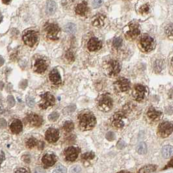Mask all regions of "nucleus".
<instances>
[{
  "instance_id": "obj_1",
  "label": "nucleus",
  "mask_w": 173,
  "mask_h": 173,
  "mask_svg": "<svg viewBox=\"0 0 173 173\" xmlns=\"http://www.w3.org/2000/svg\"><path fill=\"white\" fill-rule=\"evenodd\" d=\"M80 126L83 130H89L96 124V118L90 111H84L78 117Z\"/></svg>"
},
{
  "instance_id": "obj_2",
  "label": "nucleus",
  "mask_w": 173,
  "mask_h": 173,
  "mask_svg": "<svg viewBox=\"0 0 173 173\" xmlns=\"http://www.w3.org/2000/svg\"><path fill=\"white\" fill-rule=\"evenodd\" d=\"M113 100L109 94H104L100 96L98 101V107L103 112H108L113 108Z\"/></svg>"
},
{
  "instance_id": "obj_3",
  "label": "nucleus",
  "mask_w": 173,
  "mask_h": 173,
  "mask_svg": "<svg viewBox=\"0 0 173 173\" xmlns=\"http://www.w3.org/2000/svg\"><path fill=\"white\" fill-rule=\"evenodd\" d=\"M173 131V124L168 121L162 122L158 128V134L160 137L166 138L172 134Z\"/></svg>"
},
{
  "instance_id": "obj_4",
  "label": "nucleus",
  "mask_w": 173,
  "mask_h": 173,
  "mask_svg": "<svg viewBox=\"0 0 173 173\" xmlns=\"http://www.w3.org/2000/svg\"><path fill=\"white\" fill-rule=\"evenodd\" d=\"M38 33L33 30H28L25 32L23 36L24 43L29 47H33L38 40Z\"/></svg>"
},
{
  "instance_id": "obj_5",
  "label": "nucleus",
  "mask_w": 173,
  "mask_h": 173,
  "mask_svg": "<svg viewBox=\"0 0 173 173\" xmlns=\"http://www.w3.org/2000/svg\"><path fill=\"white\" fill-rule=\"evenodd\" d=\"M44 29H45L47 37L49 39L52 40L57 39V34L59 33V31H60V28L57 25L55 24L47 23L45 24Z\"/></svg>"
},
{
  "instance_id": "obj_6",
  "label": "nucleus",
  "mask_w": 173,
  "mask_h": 173,
  "mask_svg": "<svg viewBox=\"0 0 173 173\" xmlns=\"http://www.w3.org/2000/svg\"><path fill=\"white\" fill-rule=\"evenodd\" d=\"M140 44L144 51L147 52L152 51L155 46L154 39L147 34H144L140 40Z\"/></svg>"
},
{
  "instance_id": "obj_7",
  "label": "nucleus",
  "mask_w": 173,
  "mask_h": 173,
  "mask_svg": "<svg viewBox=\"0 0 173 173\" xmlns=\"http://www.w3.org/2000/svg\"><path fill=\"white\" fill-rule=\"evenodd\" d=\"M146 88L143 85H135L133 90L134 98L137 102L143 101L146 96Z\"/></svg>"
},
{
  "instance_id": "obj_8",
  "label": "nucleus",
  "mask_w": 173,
  "mask_h": 173,
  "mask_svg": "<svg viewBox=\"0 0 173 173\" xmlns=\"http://www.w3.org/2000/svg\"><path fill=\"white\" fill-rule=\"evenodd\" d=\"M42 98V102L39 104L40 108L43 109H47L50 106H52L55 103V99L52 94L50 93H46L40 95Z\"/></svg>"
},
{
  "instance_id": "obj_9",
  "label": "nucleus",
  "mask_w": 173,
  "mask_h": 173,
  "mask_svg": "<svg viewBox=\"0 0 173 173\" xmlns=\"http://www.w3.org/2000/svg\"><path fill=\"white\" fill-rule=\"evenodd\" d=\"M114 86L115 89L120 92H126L130 89V82L124 78H121L115 81Z\"/></svg>"
},
{
  "instance_id": "obj_10",
  "label": "nucleus",
  "mask_w": 173,
  "mask_h": 173,
  "mask_svg": "<svg viewBox=\"0 0 173 173\" xmlns=\"http://www.w3.org/2000/svg\"><path fill=\"white\" fill-rule=\"evenodd\" d=\"M146 116L150 121L156 122L161 119L163 116V113L162 111L155 109L154 107H150L147 110Z\"/></svg>"
},
{
  "instance_id": "obj_11",
  "label": "nucleus",
  "mask_w": 173,
  "mask_h": 173,
  "mask_svg": "<svg viewBox=\"0 0 173 173\" xmlns=\"http://www.w3.org/2000/svg\"><path fill=\"white\" fill-rule=\"evenodd\" d=\"M25 121H26L25 122H26V123L30 126L39 127L42 124L43 119L40 116L32 113V114L28 115L25 118Z\"/></svg>"
},
{
  "instance_id": "obj_12",
  "label": "nucleus",
  "mask_w": 173,
  "mask_h": 173,
  "mask_svg": "<svg viewBox=\"0 0 173 173\" xmlns=\"http://www.w3.org/2000/svg\"><path fill=\"white\" fill-rule=\"evenodd\" d=\"M126 116V114L123 111H118L113 115L112 119V124L113 126L116 128H121L124 126V122L123 121V118Z\"/></svg>"
},
{
  "instance_id": "obj_13",
  "label": "nucleus",
  "mask_w": 173,
  "mask_h": 173,
  "mask_svg": "<svg viewBox=\"0 0 173 173\" xmlns=\"http://www.w3.org/2000/svg\"><path fill=\"white\" fill-rule=\"evenodd\" d=\"M108 73L110 76L117 75L121 71V65L117 61H111L108 65Z\"/></svg>"
},
{
  "instance_id": "obj_14",
  "label": "nucleus",
  "mask_w": 173,
  "mask_h": 173,
  "mask_svg": "<svg viewBox=\"0 0 173 173\" xmlns=\"http://www.w3.org/2000/svg\"><path fill=\"white\" fill-rule=\"evenodd\" d=\"M45 136L46 139L48 141L49 143H55L59 139V130L53 128H50L46 131Z\"/></svg>"
},
{
  "instance_id": "obj_15",
  "label": "nucleus",
  "mask_w": 173,
  "mask_h": 173,
  "mask_svg": "<svg viewBox=\"0 0 173 173\" xmlns=\"http://www.w3.org/2000/svg\"><path fill=\"white\" fill-rule=\"evenodd\" d=\"M79 153V150L77 148L74 146L68 147L67 149H66L65 152V155L68 161L73 162L76 159Z\"/></svg>"
},
{
  "instance_id": "obj_16",
  "label": "nucleus",
  "mask_w": 173,
  "mask_h": 173,
  "mask_svg": "<svg viewBox=\"0 0 173 173\" xmlns=\"http://www.w3.org/2000/svg\"><path fill=\"white\" fill-rule=\"evenodd\" d=\"M102 47V42L96 38H92L89 40L87 44L88 50L90 52H94L98 50Z\"/></svg>"
},
{
  "instance_id": "obj_17",
  "label": "nucleus",
  "mask_w": 173,
  "mask_h": 173,
  "mask_svg": "<svg viewBox=\"0 0 173 173\" xmlns=\"http://www.w3.org/2000/svg\"><path fill=\"white\" fill-rule=\"evenodd\" d=\"M130 30L126 33L127 35L131 38L134 39L140 34V30L139 29V25L136 22H132L130 24Z\"/></svg>"
},
{
  "instance_id": "obj_18",
  "label": "nucleus",
  "mask_w": 173,
  "mask_h": 173,
  "mask_svg": "<svg viewBox=\"0 0 173 173\" xmlns=\"http://www.w3.org/2000/svg\"><path fill=\"white\" fill-rule=\"evenodd\" d=\"M49 78L50 80L55 84H59L61 82V75L56 68L53 69L51 72H50L49 75Z\"/></svg>"
},
{
  "instance_id": "obj_19",
  "label": "nucleus",
  "mask_w": 173,
  "mask_h": 173,
  "mask_svg": "<svg viewBox=\"0 0 173 173\" xmlns=\"http://www.w3.org/2000/svg\"><path fill=\"white\" fill-rule=\"evenodd\" d=\"M10 129L13 134H19L22 131V124L20 121L16 119L13 121L10 126Z\"/></svg>"
},
{
  "instance_id": "obj_20",
  "label": "nucleus",
  "mask_w": 173,
  "mask_h": 173,
  "mask_svg": "<svg viewBox=\"0 0 173 173\" xmlns=\"http://www.w3.org/2000/svg\"><path fill=\"white\" fill-rule=\"evenodd\" d=\"M47 68L46 62L42 59H39L35 62L34 64V70L38 73H43L45 72Z\"/></svg>"
},
{
  "instance_id": "obj_21",
  "label": "nucleus",
  "mask_w": 173,
  "mask_h": 173,
  "mask_svg": "<svg viewBox=\"0 0 173 173\" xmlns=\"http://www.w3.org/2000/svg\"><path fill=\"white\" fill-rule=\"evenodd\" d=\"M42 163L46 167H50L55 164L56 162V157L53 154H46L43 156Z\"/></svg>"
},
{
  "instance_id": "obj_22",
  "label": "nucleus",
  "mask_w": 173,
  "mask_h": 173,
  "mask_svg": "<svg viewBox=\"0 0 173 173\" xmlns=\"http://www.w3.org/2000/svg\"><path fill=\"white\" fill-rule=\"evenodd\" d=\"M87 11V5L86 2H83L78 4L75 7V12L81 16H85Z\"/></svg>"
},
{
  "instance_id": "obj_23",
  "label": "nucleus",
  "mask_w": 173,
  "mask_h": 173,
  "mask_svg": "<svg viewBox=\"0 0 173 173\" xmlns=\"http://www.w3.org/2000/svg\"><path fill=\"white\" fill-rule=\"evenodd\" d=\"M57 10V4L54 1H48L46 4V12L49 15L55 14Z\"/></svg>"
},
{
  "instance_id": "obj_24",
  "label": "nucleus",
  "mask_w": 173,
  "mask_h": 173,
  "mask_svg": "<svg viewBox=\"0 0 173 173\" xmlns=\"http://www.w3.org/2000/svg\"><path fill=\"white\" fill-rule=\"evenodd\" d=\"M92 24L95 27H102L104 24V17L102 14L97 15L93 19Z\"/></svg>"
},
{
  "instance_id": "obj_25",
  "label": "nucleus",
  "mask_w": 173,
  "mask_h": 173,
  "mask_svg": "<svg viewBox=\"0 0 173 173\" xmlns=\"http://www.w3.org/2000/svg\"><path fill=\"white\" fill-rule=\"evenodd\" d=\"M162 154L165 158H170L173 154V146L171 145H166L163 148Z\"/></svg>"
},
{
  "instance_id": "obj_26",
  "label": "nucleus",
  "mask_w": 173,
  "mask_h": 173,
  "mask_svg": "<svg viewBox=\"0 0 173 173\" xmlns=\"http://www.w3.org/2000/svg\"><path fill=\"white\" fill-rule=\"evenodd\" d=\"M157 169V166L154 165H148L143 167L138 172V173H152Z\"/></svg>"
},
{
  "instance_id": "obj_27",
  "label": "nucleus",
  "mask_w": 173,
  "mask_h": 173,
  "mask_svg": "<svg viewBox=\"0 0 173 173\" xmlns=\"http://www.w3.org/2000/svg\"><path fill=\"white\" fill-rule=\"evenodd\" d=\"M76 26L74 24L68 23L64 27V31L69 34H74L76 31Z\"/></svg>"
},
{
  "instance_id": "obj_28",
  "label": "nucleus",
  "mask_w": 173,
  "mask_h": 173,
  "mask_svg": "<svg viewBox=\"0 0 173 173\" xmlns=\"http://www.w3.org/2000/svg\"><path fill=\"white\" fill-rule=\"evenodd\" d=\"M137 151L139 154H142V155L145 154L147 152V146L145 144V143L144 142L141 143L137 146Z\"/></svg>"
},
{
  "instance_id": "obj_29",
  "label": "nucleus",
  "mask_w": 173,
  "mask_h": 173,
  "mask_svg": "<svg viewBox=\"0 0 173 173\" xmlns=\"http://www.w3.org/2000/svg\"><path fill=\"white\" fill-rule=\"evenodd\" d=\"M74 128V124L71 121H67L65 122V124L63 125V129L67 132H70Z\"/></svg>"
},
{
  "instance_id": "obj_30",
  "label": "nucleus",
  "mask_w": 173,
  "mask_h": 173,
  "mask_svg": "<svg viewBox=\"0 0 173 173\" xmlns=\"http://www.w3.org/2000/svg\"><path fill=\"white\" fill-rule=\"evenodd\" d=\"M165 33L170 39H173V25H169L167 26Z\"/></svg>"
},
{
  "instance_id": "obj_31",
  "label": "nucleus",
  "mask_w": 173,
  "mask_h": 173,
  "mask_svg": "<svg viewBox=\"0 0 173 173\" xmlns=\"http://www.w3.org/2000/svg\"><path fill=\"white\" fill-rule=\"evenodd\" d=\"M163 62L162 60H157L154 63V69L156 72H160L163 69Z\"/></svg>"
},
{
  "instance_id": "obj_32",
  "label": "nucleus",
  "mask_w": 173,
  "mask_h": 173,
  "mask_svg": "<svg viewBox=\"0 0 173 173\" xmlns=\"http://www.w3.org/2000/svg\"><path fill=\"white\" fill-rule=\"evenodd\" d=\"M37 144V140L33 137H31L30 139H28L26 142V146L29 149H31V148H33Z\"/></svg>"
},
{
  "instance_id": "obj_33",
  "label": "nucleus",
  "mask_w": 173,
  "mask_h": 173,
  "mask_svg": "<svg viewBox=\"0 0 173 173\" xmlns=\"http://www.w3.org/2000/svg\"><path fill=\"white\" fill-rule=\"evenodd\" d=\"M53 173H67V169L63 165L59 164L53 170Z\"/></svg>"
},
{
  "instance_id": "obj_34",
  "label": "nucleus",
  "mask_w": 173,
  "mask_h": 173,
  "mask_svg": "<svg viewBox=\"0 0 173 173\" xmlns=\"http://www.w3.org/2000/svg\"><path fill=\"white\" fill-rule=\"evenodd\" d=\"M122 39L121 37H117L114 39L113 42V46L115 48H118L122 46Z\"/></svg>"
},
{
  "instance_id": "obj_35",
  "label": "nucleus",
  "mask_w": 173,
  "mask_h": 173,
  "mask_svg": "<svg viewBox=\"0 0 173 173\" xmlns=\"http://www.w3.org/2000/svg\"><path fill=\"white\" fill-rule=\"evenodd\" d=\"M94 156H95V154H94V152H89L83 154L82 155V158L85 160H90L93 159L94 158Z\"/></svg>"
},
{
  "instance_id": "obj_36",
  "label": "nucleus",
  "mask_w": 173,
  "mask_h": 173,
  "mask_svg": "<svg viewBox=\"0 0 173 173\" xmlns=\"http://www.w3.org/2000/svg\"><path fill=\"white\" fill-rule=\"evenodd\" d=\"M59 117V114L57 112H53L52 114H50L48 117V119L50 121L55 122L56 121Z\"/></svg>"
},
{
  "instance_id": "obj_37",
  "label": "nucleus",
  "mask_w": 173,
  "mask_h": 173,
  "mask_svg": "<svg viewBox=\"0 0 173 173\" xmlns=\"http://www.w3.org/2000/svg\"><path fill=\"white\" fill-rule=\"evenodd\" d=\"M115 137H116L115 134L113 131H109L108 133H107L106 136V139L109 141H114L115 139Z\"/></svg>"
},
{
  "instance_id": "obj_38",
  "label": "nucleus",
  "mask_w": 173,
  "mask_h": 173,
  "mask_svg": "<svg viewBox=\"0 0 173 173\" xmlns=\"http://www.w3.org/2000/svg\"><path fill=\"white\" fill-rule=\"evenodd\" d=\"M81 171L80 166L74 165L72 166L70 169V173H80Z\"/></svg>"
},
{
  "instance_id": "obj_39",
  "label": "nucleus",
  "mask_w": 173,
  "mask_h": 173,
  "mask_svg": "<svg viewBox=\"0 0 173 173\" xmlns=\"http://www.w3.org/2000/svg\"><path fill=\"white\" fill-rule=\"evenodd\" d=\"M75 105H70L68 107H67L65 109H64L63 110V112L65 113H71V112H73L74 110L75 109Z\"/></svg>"
},
{
  "instance_id": "obj_40",
  "label": "nucleus",
  "mask_w": 173,
  "mask_h": 173,
  "mask_svg": "<svg viewBox=\"0 0 173 173\" xmlns=\"http://www.w3.org/2000/svg\"><path fill=\"white\" fill-rule=\"evenodd\" d=\"M149 11V7L147 5H143L142 7H141L140 8V9H139L140 13L142 14H146Z\"/></svg>"
},
{
  "instance_id": "obj_41",
  "label": "nucleus",
  "mask_w": 173,
  "mask_h": 173,
  "mask_svg": "<svg viewBox=\"0 0 173 173\" xmlns=\"http://www.w3.org/2000/svg\"><path fill=\"white\" fill-rule=\"evenodd\" d=\"M26 102L27 106H29V107H33L35 104V102H34V100L31 96H28L26 100Z\"/></svg>"
},
{
  "instance_id": "obj_42",
  "label": "nucleus",
  "mask_w": 173,
  "mask_h": 173,
  "mask_svg": "<svg viewBox=\"0 0 173 173\" xmlns=\"http://www.w3.org/2000/svg\"><path fill=\"white\" fill-rule=\"evenodd\" d=\"M7 102L9 106L13 107L15 104V100H14V97L12 95H9L7 98Z\"/></svg>"
},
{
  "instance_id": "obj_43",
  "label": "nucleus",
  "mask_w": 173,
  "mask_h": 173,
  "mask_svg": "<svg viewBox=\"0 0 173 173\" xmlns=\"http://www.w3.org/2000/svg\"><path fill=\"white\" fill-rule=\"evenodd\" d=\"M66 59H67L68 61H70V62L73 61L74 60V57L73 55V53L70 51H68L67 53V54H66Z\"/></svg>"
},
{
  "instance_id": "obj_44",
  "label": "nucleus",
  "mask_w": 173,
  "mask_h": 173,
  "mask_svg": "<svg viewBox=\"0 0 173 173\" xmlns=\"http://www.w3.org/2000/svg\"><path fill=\"white\" fill-rule=\"evenodd\" d=\"M103 0H93V5L94 8H98L102 5Z\"/></svg>"
},
{
  "instance_id": "obj_45",
  "label": "nucleus",
  "mask_w": 173,
  "mask_h": 173,
  "mask_svg": "<svg viewBox=\"0 0 173 173\" xmlns=\"http://www.w3.org/2000/svg\"><path fill=\"white\" fill-rule=\"evenodd\" d=\"M7 126V121L4 118H0V128L4 129Z\"/></svg>"
},
{
  "instance_id": "obj_46",
  "label": "nucleus",
  "mask_w": 173,
  "mask_h": 173,
  "mask_svg": "<svg viewBox=\"0 0 173 173\" xmlns=\"http://www.w3.org/2000/svg\"><path fill=\"white\" fill-rule=\"evenodd\" d=\"M14 173H29L27 170L24 168H19L15 171Z\"/></svg>"
},
{
  "instance_id": "obj_47",
  "label": "nucleus",
  "mask_w": 173,
  "mask_h": 173,
  "mask_svg": "<svg viewBox=\"0 0 173 173\" xmlns=\"http://www.w3.org/2000/svg\"><path fill=\"white\" fill-rule=\"evenodd\" d=\"M126 145V143L122 141H120L117 144V146L119 148V149H122V148L125 147Z\"/></svg>"
},
{
  "instance_id": "obj_48",
  "label": "nucleus",
  "mask_w": 173,
  "mask_h": 173,
  "mask_svg": "<svg viewBox=\"0 0 173 173\" xmlns=\"http://www.w3.org/2000/svg\"><path fill=\"white\" fill-rule=\"evenodd\" d=\"M34 173H46L45 171L42 168L37 167L34 170Z\"/></svg>"
},
{
  "instance_id": "obj_49",
  "label": "nucleus",
  "mask_w": 173,
  "mask_h": 173,
  "mask_svg": "<svg viewBox=\"0 0 173 173\" xmlns=\"http://www.w3.org/2000/svg\"><path fill=\"white\" fill-rule=\"evenodd\" d=\"M22 159L25 162H26L27 163H29L30 162V156L29 155H26V156H23Z\"/></svg>"
},
{
  "instance_id": "obj_50",
  "label": "nucleus",
  "mask_w": 173,
  "mask_h": 173,
  "mask_svg": "<svg viewBox=\"0 0 173 173\" xmlns=\"http://www.w3.org/2000/svg\"><path fill=\"white\" fill-rule=\"evenodd\" d=\"M5 159V154L2 151H0V163H1Z\"/></svg>"
},
{
  "instance_id": "obj_51",
  "label": "nucleus",
  "mask_w": 173,
  "mask_h": 173,
  "mask_svg": "<svg viewBox=\"0 0 173 173\" xmlns=\"http://www.w3.org/2000/svg\"><path fill=\"white\" fill-rule=\"evenodd\" d=\"M167 167H173V159L171 160V161H170L167 166L166 167V168Z\"/></svg>"
},
{
  "instance_id": "obj_52",
  "label": "nucleus",
  "mask_w": 173,
  "mask_h": 173,
  "mask_svg": "<svg viewBox=\"0 0 173 173\" xmlns=\"http://www.w3.org/2000/svg\"><path fill=\"white\" fill-rule=\"evenodd\" d=\"M4 62H5L4 59L1 56H0V66H2L3 65H4Z\"/></svg>"
},
{
  "instance_id": "obj_53",
  "label": "nucleus",
  "mask_w": 173,
  "mask_h": 173,
  "mask_svg": "<svg viewBox=\"0 0 173 173\" xmlns=\"http://www.w3.org/2000/svg\"><path fill=\"white\" fill-rule=\"evenodd\" d=\"M2 1H3V3H4V4L8 5L9 4V3L11 2V0H2Z\"/></svg>"
},
{
  "instance_id": "obj_54",
  "label": "nucleus",
  "mask_w": 173,
  "mask_h": 173,
  "mask_svg": "<svg viewBox=\"0 0 173 173\" xmlns=\"http://www.w3.org/2000/svg\"><path fill=\"white\" fill-rule=\"evenodd\" d=\"M4 108H3V107L1 105H0V114H1V113H4Z\"/></svg>"
},
{
  "instance_id": "obj_55",
  "label": "nucleus",
  "mask_w": 173,
  "mask_h": 173,
  "mask_svg": "<svg viewBox=\"0 0 173 173\" xmlns=\"http://www.w3.org/2000/svg\"><path fill=\"white\" fill-rule=\"evenodd\" d=\"M2 20H3V16H2V14H1V12H0V23L1 22Z\"/></svg>"
},
{
  "instance_id": "obj_56",
  "label": "nucleus",
  "mask_w": 173,
  "mask_h": 173,
  "mask_svg": "<svg viewBox=\"0 0 173 173\" xmlns=\"http://www.w3.org/2000/svg\"><path fill=\"white\" fill-rule=\"evenodd\" d=\"M117 173H130V172H127V171H120V172H117Z\"/></svg>"
},
{
  "instance_id": "obj_57",
  "label": "nucleus",
  "mask_w": 173,
  "mask_h": 173,
  "mask_svg": "<svg viewBox=\"0 0 173 173\" xmlns=\"http://www.w3.org/2000/svg\"><path fill=\"white\" fill-rule=\"evenodd\" d=\"M170 94H171V95L173 97V90H171V93H170Z\"/></svg>"
},
{
  "instance_id": "obj_58",
  "label": "nucleus",
  "mask_w": 173,
  "mask_h": 173,
  "mask_svg": "<svg viewBox=\"0 0 173 173\" xmlns=\"http://www.w3.org/2000/svg\"><path fill=\"white\" fill-rule=\"evenodd\" d=\"M172 65L173 66V57H172Z\"/></svg>"
}]
</instances>
